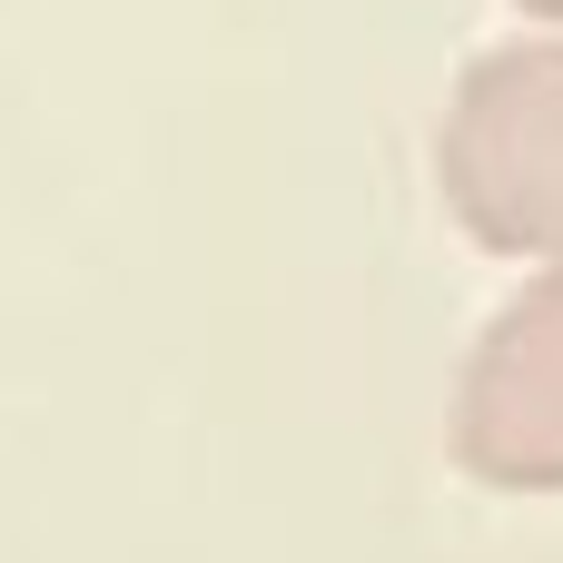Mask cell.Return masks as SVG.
Here are the masks:
<instances>
[{"mask_svg": "<svg viewBox=\"0 0 563 563\" xmlns=\"http://www.w3.org/2000/svg\"><path fill=\"white\" fill-rule=\"evenodd\" d=\"M445 445L495 495H563V257L465 346Z\"/></svg>", "mask_w": 563, "mask_h": 563, "instance_id": "cell-2", "label": "cell"}, {"mask_svg": "<svg viewBox=\"0 0 563 563\" xmlns=\"http://www.w3.org/2000/svg\"><path fill=\"white\" fill-rule=\"evenodd\" d=\"M525 10H534V20H544V30H563V0H525Z\"/></svg>", "mask_w": 563, "mask_h": 563, "instance_id": "cell-3", "label": "cell"}, {"mask_svg": "<svg viewBox=\"0 0 563 563\" xmlns=\"http://www.w3.org/2000/svg\"><path fill=\"white\" fill-rule=\"evenodd\" d=\"M435 188L485 257H563V40H505L455 79Z\"/></svg>", "mask_w": 563, "mask_h": 563, "instance_id": "cell-1", "label": "cell"}]
</instances>
